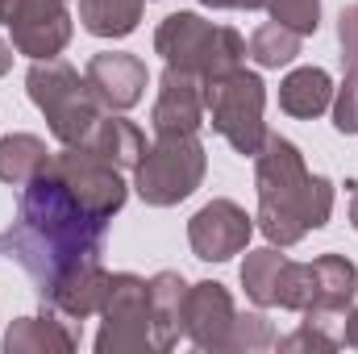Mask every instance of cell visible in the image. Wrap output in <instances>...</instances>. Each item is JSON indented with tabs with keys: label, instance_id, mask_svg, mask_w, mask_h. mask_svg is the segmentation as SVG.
Listing matches in <instances>:
<instances>
[{
	"label": "cell",
	"instance_id": "ffe728a7",
	"mask_svg": "<svg viewBox=\"0 0 358 354\" xmlns=\"http://www.w3.org/2000/svg\"><path fill=\"white\" fill-rule=\"evenodd\" d=\"M50 163V150L38 134H4L0 138V183L25 187Z\"/></svg>",
	"mask_w": 358,
	"mask_h": 354
},
{
	"label": "cell",
	"instance_id": "f546056e",
	"mask_svg": "<svg viewBox=\"0 0 358 354\" xmlns=\"http://www.w3.org/2000/svg\"><path fill=\"white\" fill-rule=\"evenodd\" d=\"M8 67H13V46H8V42L0 38V80L8 76Z\"/></svg>",
	"mask_w": 358,
	"mask_h": 354
},
{
	"label": "cell",
	"instance_id": "7c38bea8",
	"mask_svg": "<svg viewBox=\"0 0 358 354\" xmlns=\"http://www.w3.org/2000/svg\"><path fill=\"white\" fill-rule=\"evenodd\" d=\"M234 296L225 283L217 279H200L187 283V304H183V338L196 351L225 354L229 351V334H234Z\"/></svg>",
	"mask_w": 358,
	"mask_h": 354
},
{
	"label": "cell",
	"instance_id": "ac0fdd59",
	"mask_svg": "<svg viewBox=\"0 0 358 354\" xmlns=\"http://www.w3.org/2000/svg\"><path fill=\"white\" fill-rule=\"evenodd\" d=\"M334 104V80L325 67H296L283 84H279V108L287 117H321Z\"/></svg>",
	"mask_w": 358,
	"mask_h": 354
},
{
	"label": "cell",
	"instance_id": "8992f818",
	"mask_svg": "<svg viewBox=\"0 0 358 354\" xmlns=\"http://www.w3.org/2000/svg\"><path fill=\"white\" fill-rule=\"evenodd\" d=\"M204 171H208V155L196 134L159 138L155 146H146V155L134 167V192L150 208H171L204 183Z\"/></svg>",
	"mask_w": 358,
	"mask_h": 354
},
{
	"label": "cell",
	"instance_id": "4316f807",
	"mask_svg": "<svg viewBox=\"0 0 358 354\" xmlns=\"http://www.w3.org/2000/svg\"><path fill=\"white\" fill-rule=\"evenodd\" d=\"M338 46H342V67L358 71V4L342 8L338 17Z\"/></svg>",
	"mask_w": 358,
	"mask_h": 354
},
{
	"label": "cell",
	"instance_id": "30bf717a",
	"mask_svg": "<svg viewBox=\"0 0 358 354\" xmlns=\"http://www.w3.org/2000/svg\"><path fill=\"white\" fill-rule=\"evenodd\" d=\"M50 171L63 179L92 213H100L108 221L125 208L129 183L121 176V167H113L108 159H100L88 146H63L59 155H50Z\"/></svg>",
	"mask_w": 358,
	"mask_h": 354
},
{
	"label": "cell",
	"instance_id": "6da1fadb",
	"mask_svg": "<svg viewBox=\"0 0 358 354\" xmlns=\"http://www.w3.org/2000/svg\"><path fill=\"white\" fill-rule=\"evenodd\" d=\"M104 234L108 217L92 213L46 163L21 187L17 221L0 234V255L34 279V292L50 313L84 321L100 313L108 288V271L100 263Z\"/></svg>",
	"mask_w": 358,
	"mask_h": 354
},
{
	"label": "cell",
	"instance_id": "7a4b0ae2",
	"mask_svg": "<svg viewBox=\"0 0 358 354\" xmlns=\"http://www.w3.org/2000/svg\"><path fill=\"white\" fill-rule=\"evenodd\" d=\"M255 187H259V229L271 246H296L313 229L329 225L334 213V183L313 176L296 142L267 134L263 150L255 155Z\"/></svg>",
	"mask_w": 358,
	"mask_h": 354
},
{
	"label": "cell",
	"instance_id": "277c9868",
	"mask_svg": "<svg viewBox=\"0 0 358 354\" xmlns=\"http://www.w3.org/2000/svg\"><path fill=\"white\" fill-rule=\"evenodd\" d=\"M25 88H29V100L38 104V113L46 117L50 134L63 146H88L104 108L92 96L88 80L67 59H34V67L25 76Z\"/></svg>",
	"mask_w": 358,
	"mask_h": 354
},
{
	"label": "cell",
	"instance_id": "f1b7e54d",
	"mask_svg": "<svg viewBox=\"0 0 358 354\" xmlns=\"http://www.w3.org/2000/svg\"><path fill=\"white\" fill-rule=\"evenodd\" d=\"M342 342L358 351V309H350V313H346V325H342Z\"/></svg>",
	"mask_w": 358,
	"mask_h": 354
},
{
	"label": "cell",
	"instance_id": "9a60e30c",
	"mask_svg": "<svg viewBox=\"0 0 358 354\" xmlns=\"http://www.w3.org/2000/svg\"><path fill=\"white\" fill-rule=\"evenodd\" d=\"M313 267V300L304 309V321L334 325L358 296V267L346 255H321Z\"/></svg>",
	"mask_w": 358,
	"mask_h": 354
},
{
	"label": "cell",
	"instance_id": "7402d4cb",
	"mask_svg": "<svg viewBox=\"0 0 358 354\" xmlns=\"http://www.w3.org/2000/svg\"><path fill=\"white\" fill-rule=\"evenodd\" d=\"M296 55H300V34H292L279 21H267L250 34V59L259 67H287Z\"/></svg>",
	"mask_w": 358,
	"mask_h": 354
},
{
	"label": "cell",
	"instance_id": "52a82bcc",
	"mask_svg": "<svg viewBox=\"0 0 358 354\" xmlns=\"http://www.w3.org/2000/svg\"><path fill=\"white\" fill-rule=\"evenodd\" d=\"M155 351V317H150V283L134 271L108 275L100 300V334L96 354H146Z\"/></svg>",
	"mask_w": 358,
	"mask_h": 354
},
{
	"label": "cell",
	"instance_id": "e0dca14e",
	"mask_svg": "<svg viewBox=\"0 0 358 354\" xmlns=\"http://www.w3.org/2000/svg\"><path fill=\"white\" fill-rule=\"evenodd\" d=\"M4 351L8 354H71L76 351V334L63 321H55V313L17 317L4 330Z\"/></svg>",
	"mask_w": 358,
	"mask_h": 354
},
{
	"label": "cell",
	"instance_id": "4dcf8cb0",
	"mask_svg": "<svg viewBox=\"0 0 358 354\" xmlns=\"http://www.w3.org/2000/svg\"><path fill=\"white\" fill-rule=\"evenodd\" d=\"M346 187H350V225H355V234H358V179H350Z\"/></svg>",
	"mask_w": 358,
	"mask_h": 354
},
{
	"label": "cell",
	"instance_id": "4fadbf2b",
	"mask_svg": "<svg viewBox=\"0 0 358 354\" xmlns=\"http://www.w3.org/2000/svg\"><path fill=\"white\" fill-rule=\"evenodd\" d=\"M84 80H88L92 96L100 100L104 113H125L134 108L142 96H146V63L129 50H100L92 55L88 67H84Z\"/></svg>",
	"mask_w": 358,
	"mask_h": 354
},
{
	"label": "cell",
	"instance_id": "8fae6325",
	"mask_svg": "<svg viewBox=\"0 0 358 354\" xmlns=\"http://www.w3.org/2000/svg\"><path fill=\"white\" fill-rule=\"evenodd\" d=\"M250 234H255V217L225 196L208 200L187 221V242L200 263H229L234 255H242L250 246Z\"/></svg>",
	"mask_w": 358,
	"mask_h": 354
},
{
	"label": "cell",
	"instance_id": "5bb4252c",
	"mask_svg": "<svg viewBox=\"0 0 358 354\" xmlns=\"http://www.w3.org/2000/svg\"><path fill=\"white\" fill-rule=\"evenodd\" d=\"M200 125H204V84L187 71L167 67L150 108L155 138H187V134H200Z\"/></svg>",
	"mask_w": 358,
	"mask_h": 354
},
{
	"label": "cell",
	"instance_id": "d6986e66",
	"mask_svg": "<svg viewBox=\"0 0 358 354\" xmlns=\"http://www.w3.org/2000/svg\"><path fill=\"white\" fill-rule=\"evenodd\" d=\"M88 150H96L100 159H108L113 167H121V171H134L138 167V159L146 155V134L134 125V121H125V117H100V125L92 129L88 138Z\"/></svg>",
	"mask_w": 358,
	"mask_h": 354
},
{
	"label": "cell",
	"instance_id": "83f0119b",
	"mask_svg": "<svg viewBox=\"0 0 358 354\" xmlns=\"http://www.w3.org/2000/svg\"><path fill=\"white\" fill-rule=\"evenodd\" d=\"M204 8H267V0H204Z\"/></svg>",
	"mask_w": 358,
	"mask_h": 354
},
{
	"label": "cell",
	"instance_id": "5b68a950",
	"mask_svg": "<svg viewBox=\"0 0 358 354\" xmlns=\"http://www.w3.org/2000/svg\"><path fill=\"white\" fill-rule=\"evenodd\" d=\"M263 108H267V84L246 67L204 80V113H208L213 129L246 159H255L267 142Z\"/></svg>",
	"mask_w": 358,
	"mask_h": 354
},
{
	"label": "cell",
	"instance_id": "9c48e42d",
	"mask_svg": "<svg viewBox=\"0 0 358 354\" xmlns=\"http://www.w3.org/2000/svg\"><path fill=\"white\" fill-rule=\"evenodd\" d=\"M242 288L259 309H287V313H304L313 300V267L292 263L287 255H279L275 246L250 250L242 263Z\"/></svg>",
	"mask_w": 358,
	"mask_h": 354
},
{
	"label": "cell",
	"instance_id": "cb8c5ba5",
	"mask_svg": "<svg viewBox=\"0 0 358 354\" xmlns=\"http://www.w3.org/2000/svg\"><path fill=\"white\" fill-rule=\"evenodd\" d=\"M267 8H271V21L287 25L300 38H313L317 25H321V0H267Z\"/></svg>",
	"mask_w": 358,
	"mask_h": 354
},
{
	"label": "cell",
	"instance_id": "484cf974",
	"mask_svg": "<svg viewBox=\"0 0 358 354\" xmlns=\"http://www.w3.org/2000/svg\"><path fill=\"white\" fill-rule=\"evenodd\" d=\"M334 129L338 134H358V71H346L342 88H334Z\"/></svg>",
	"mask_w": 358,
	"mask_h": 354
},
{
	"label": "cell",
	"instance_id": "ba28073f",
	"mask_svg": "<svg viewBox=\"0 0 358 354\" xmlns=\"http://www.w3.org/2000/svg\"><path fill=\"white\" fill-rule=\"evenodd\" d=\"M0 25L13 34V50L25 59H59L71 42L67 0H0Z\"/></svg>",
	"mask_w": 358,
	"mask_h": 354
},
{
	"label": "cell",
	"instance_id": "d4e9b609",
	"mask_svg": "<svg viewBox=\"0 0 358 354\" xmlns=\"http://www.w3.org/2000/svg\"><path fill=\"white\" fill-rule=\"evenodd\" d=\"M275 346L279 351H338L342 346V338L338 334H329V325H321V321H300V330L296 334H287V338H275Z\"/></svg>",
	"mask_w": 358,
	"mask_h": 354
},
{
	"label": "cell",
	"instance_id": "3957f363",
	"mask_svg": "<svg viewBox=\"0 0 358 354\" xmlns=\"http://www.w3.org/2000/svg\"><path fill=\"white\" fill-rule=\"evenodd\" d=\"M155 50L163 55L167 67L196 76L200 84L242 67V59H246L242 34L229 29V25H213L200 13H171V17H163L159 29H155Z\"/></svg>",
	"mask_w": 358,
	"mask_h": 354
},
{
	"label": "cell",
	"instance_id": "2e32d148",
	"mask_svg": "<svg viewBox=\"0 0 358 354\" xmlns=\"http://www.w3.org/2000/svg\"><path fill=\"white\" fill-rule=\"evenodd\" d=\"M183 304L187 279L179 271H159L150 279V317H155V351H176L183 338Z\"/></svg>",
	"mask_w": 358,
	"mask_h": 354
},
{
	"label": "cell",
	"instance_id": "44dd1931",
	"mask_svg": "<svg viewBox=\"0 0 358 354\" xmlns=\"http://www.w3.org/2000/svg\"><path fill=\"white\" fill-rule=\"evenodd\" d=\"M146 0H80V25L92 38H129Z\"/></svg>",
	"mask_w": 358,
	"mask_h": 354
},
{
	"label": "cell",
	"instance_id": "603a6c76",
	"mask_svg": "<svg viewBox=\"0 0 358 354\" xmlns=\"http://www.w3.org/2000/svg\"><path fill=\"white\" fill-rule=\"evenodd\" d=\"M275 346V325L263 313H238L234 317V334H229V351L234 354H255V351H271Z\"/></svg>",
	"mask_w": 358,
	"mask_h": 354
}]
</instances>
